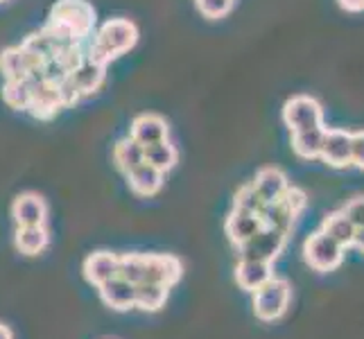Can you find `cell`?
<instances>
[{"label":"cell","instance_id":"obj_27","mask_svg":"<svg viewBox=\"0 0 364 339\" xmlns=\"http://www.w3.org/2000/svg\"><path fill=\"white\" fill-rule=\"evenodd\" d=\"M145 161L149 163V166H154L156 170H161L163 174H166L179 163V149L174 147L170 141L147 145L145 147Z\"/></svg>","mask_w":364,"mask_h":339},{"label":"cell","instance_id":"obj_24","mask_svg":"<svg viewBox=\"0 0 364 339\" xmlns=\"http://www.w3.org/2000/svg\"><path fill=\"white\" fill-rule=\"evenodd\" d=\"M114 163H116V168L127 177V174L138 168L141 163H145V147L134 141L132 136L127 138H120V141L116 143L114 147Z\"/></svg>","mask_w":364,"mask_h":339},{"label":"cell","instance_id":"obj_25","mask_svg":"<svg viewBox=\"0 0 364 339\" xmlns=\"http://www.w3.org/2000/svg\"><path fill=\"white\" fill-rule=\"evenodd\" d=\"M170 290L168 285H159V283H143L136 285V308L143 312H159L163 310V306L168 303L170 298Z\"/></svg>","mask_w":364,"mask_h":339},{"label":"cell","instance_id":"obj_36","mask_svg":"<svg viewBox=\"0 0 364 339\" xmlns=\"http://www.w3.org/2000/svg\"><path fill=\"white\" fill-rule=\"evenodd\" d=\"M0 3H7V0H0Z\"/></svg>","mask_w":364,"mask_h":339},{"label":"cell","instance_id":"obj_9","mask_svg":"<svg viewBox=\"0 0 364 339\" xmlns=\"http://www.w3.org/2000/svg\"><path fill=\"white\" fill-rule=\"evenodd\" d=\"M43 61L34 57L23 45H11L0 53V72L5 80H28L36 68H41Z\"/></svg>","mask_w":364,"mask_h":339},{"label":"cell","instance_id":"obj_26","mask_svg":"<svg viewBox=\"0 0 364 339\" xmlns=\"http://www.w3.org/2000/svg\"><path fill=\"white\" fill-rule=\"evenodd\" d=\"M25 50H30V53L34 55V57H39L41 61H48V59H53V57H57L59 55V50L64 48L59 43V39L57 36L50 32V30H39V32H34V34H30L28 39H25L23 43H21Z\"/></svg>","mask_w":364,"mask_h":339},{"label":"cell","instance_id":"obj_12","mask_svg":"<svg viewBox=\"0 0 364 339\" xmlns=\"http://www.w3.org/2000/svg\"><path fill=\"white\" fill-rule=\"evenodd\" d=\"M11 217L16 226H43L48 220V204L36 193H21L11 202Z\"/></svg>","mask_w":364,"mask_h":339},{"label":"cell","instance_id":"obj_2","mask_svg":"<svg viewBox=\"0 0 364 339\" xmlns=\"http://www.w3.org/2000/svg\"><path fill=\"white\" fill-rule=\"evenodd\" d=\"M95 21V9L86 0H57V5L50 9L46 30L53 32L59 43L66 48L84 41L93 32Z\"/></svg>","mask_w":364,"mask_h":339},{"label":"cell","instance_id":"obj_7","mask_svg":"<svg viewBox=\"0 0 364 339\" xmlns=\"http://www.w3.org/2000/svg\"><path fill=\"white\" fill-rule=\"evenodd\" d=\"M287 244V235L269 229V226H262V229L247 240L242 247H237V258L242 260H260V262H274L281 258Z\"/></svg>","mask_w":364,"mask_h":339},{"label":"cell","instance_id":"obj_10","mask_svg":"<svg viewBox=\"0 0 364 339\" xmlns=\"http://www.w3.org/2000/svg\"><path fill=\"white\" fill-rule=\"evenodd\" d=\"M321 161L331 168L353 166V134L344 129H326Z\"/></svg>","mask_w":364,"mask_h":339},{"label":"cell","instance_id":"obj_14","mask_svg":"<svg viewBox=\"0 0 364 339\" xmlns=\"http://www.w3.org/2000/svg\"><path fill=\"white\" fill-rule=\"evenodd\" d=\"M97 292H100V298H102V303L111 310L127 312L136 308V285L124 281L122 276H116V279L100 285Z\"/></svg>","mask_w":364,"mask_h":339},{"label":"cell","instance_id":"obj_4","mask_svg":"<svg viewBox=\"0 0 364 339\" xmlns=\"http://www.w3.org/2000/svg\"><path fill=\"white\" fill-rule=\"evenodd\" d=\"M290 301H292V285L287 279H281V276H272V279L258 287L254 292V315L256 319L272 323L276 319H281L287 308H290Z\"/></svg>","mask_w":364,"mask_h":339},{"label":"cell","instance_id":"obj_22","mask_svg":"<svg viewBox=\"0 0 364 339\" xmlns=\"http://www.w3.org/2000/svg\"><path fill=\"white\" fill-rule=\"evenodd\" d=\"M321 231L326 235H331L335 242H340L344 249L353 247L355 242V233H358V226L346 217L344 210H335L328 212L321 222Z\"/></svg>","mask_w":364,"mask_h":339},{"label":"cell","instance_id":"obj_30","mask_svg":"<svg viewBox=\"0 0 364 339\" xmlns=\"http://www.w3.org/2000/svg\"><path fill=\"white\" fill-rule=\"evenodd\" d=\"M195 5L202 11V16L218 21V18H224L233 9V0H195Z\"/></svg>","mask_w":364,"mask_h":339},{"label":"cell","instance_id":"obj_23","mask_svg":"<svg viewBox=\"0 0 364 339\" xmlns=\"http://www.w3.org/2000/svg\"><path fill=\"white\" fill-rule=\"evenodd\" d=\"M323 138H326V129L323 127L292 131V149H294V154L299 158H306V161L321 158Z\"/></svg>","mask_w":364,"mask_h":339},{"label":"cell","instance_id":"obj_20","mask_svg":"<svg viewBox=\"0 0 364 339\" xmlns=\"http://www.w3.org/2000/svg\"><path fill=\"white\" fill-rule=\"evenodd\" d=\"M163 177H166V174L145 161L127 174V181H129L132 193H136L138 197H154L163 188Z\"/></svg>","mask_w":364,"mask_h":339},{"label":"cell","instance_id":"obj_13","mask_svg":"<svg viewBox=\"0 0 364 339\" xmlns=\"http://www.w3.org/2000/svg\"><path fill=\"white\" fill-rule=\"evenodd\" d=\"M118 267H120V256L118 254H114V251H95V254L86 256L82 271H84L86 281H89L91 285H95V287H100V285H105L107 281L116 279Z\"/></svg>","mask_w":364,"mask_h":339},{"label":"cell","instance_id":"obj_3","mask_svg":"<svg viewBox=\"0 0 364 339\" xmlns=\"http://www.w3.org/2000/svg\"><path fill=\"white\" fill-rule=\"evenodd\" d=\"M136 43H138V28L129 18H109L97 30L93 45L89 50V57L107 66L109 61L129 53Z\"/></svg>","mask_w":364,"mask_h":339},{"label":"cell","instance_id":"obj_8","mask_svg":"<svg viewBox=\"0 0 364 339\" xmlns=\"http://www.w3.org/2000/svg\"><path fill=\"white\" fill-rule=\"evenodd\" d=\"M283 122L290 131L323 127V109L315 97L310 95H296L290 97L283 107Z\"/></svg>","mask_w":364,"mask_h":339},{"label":"cell","instance_id":"obj_18","mask_svg":"<svg viewBox=\"0 0 364 339\" xmlns=\"http://www.w3.org/2000/svg\"><path fill=\"white\" fill-rule=\"evenodd\" d=\"M170 127L168 122L161 116H154V113H143V116H136L132 127H129V136L134 141H138L143 147L154 145L161 141H168Z\"/></svg>","mask_w":364,"mask_h":339},{"label":"cell","instance_id":"obj_1","mask_svg":"<svg viewBox=\"0 0 364 339\" xmlns=\"http://www.w3.org/2000/svg\"><path fill=\"white\" fill-rule=\"evenodd\" d=\"M118 276L134 285L159 283L174 287L183 276V262L172 254H122Z\"/></svg>","mask_w":364,"mask_h":339},{"label":"cell","instance_id":"obj_21","mask_svg":"<svg viewBox=\"0 0 364 339\" xmlns=\"http://www.w3.org/2000/svg\"><path fill=\"white\" fill-rule=\"evenodd\" d=\"M50 244V233L43 226H16L14 247L23 256H39Z\"/></svg>","mask_w":364,"mask_h":339},{"label":"cell","instance_id":"obj_6","mask_svg":"<svg viewBox=\"0 0 364 339\" xmlns=\"http://www.w3.org/2000/svg\"><path fill=\"white\" fill-rule=\"evenodd\" d=\"M344 251L346 249L340 242H335L331 235L317 231L304 242V260L308 262L310 269L326 274V271H335L342 265Z\"/></svg>","mask_w":364,"mask_h":339},{"label":"cell","instance_id":"obj_31","mask_svg":"<svg viewBox=\"0 0 364 339\" xmlns=\"http://www.w3.org/2000/svg\"><path fill=\"white\" fill-rule=\"evenodd\" d=\"M342 210L346 212V217L353 222L358 229H364V195L362 197H353Z\"/></svg>","mask_w":364,"mask_h":339},{"label":"cell","instance_id":"obj_11","mask_svg":"<svg viewBox=\"0 0 364 339\" xmlns=\"http://www.w3.org/2000/svg\"><path fill=\"white\" fill-rule=\"evenodd\" d=\"M64 107L66 104H64V99H61L59 86L50 84V82H34L32 99H30V107H28V113L32 118L50 120V118H55Z\"/></svg>","mask_w":364,"mask_h":339},{"label":"cell","instance_id":"obj_32","mask_svg":"<svg viewBox=\"0 0 364 339\" xmlns=\"http://www.w3.org/2000/svg\"><path fill=\"white\" fill-rule=\"evenodd\" d=\"M353 166L364 170V131L353 134Z\"/></svg>","mask_w":364,"mask_h":339},{"label":"cell","instance_id":"obj_15","mask_svg":"<svg viewBox=\"0 0 364 339\" xmlns=\"http://www.w3.org/2000/svg\"><path fill=\"white\" fill-rule=\"evenodd\" d=\"M105 75H107V66L86 55L82 64L68 75V80L75 86V91L80 93V97H86V95H93L100 86H102Z\"/></svg>","mask_w":364,"mask_h":339},{"label":"cell","instance_id":"obj_29","mask_svg":"<svg viewBox=\"0 0 364 339\" xmlns=\"http://www.w3.org/2000/svg\"><path fill=\"white\" fill-rule=\"evenodd\" d=\"M262 206H265V202H262L260 195L256 193L254 183H245L233 197V208H237V210H247V212H256V215H260Z\"/></svg>","mask_w":364,"mask_h":339},{"label":"cell","instance_id":"obj_19","mask_svg":"<svg viewBox=\"0 0 364 339\" xmlns=\"http://www.w3.org/2000/svg\"><path fill=\"white\" fill-rule=\"evenodd\" d=\"M251 183H254L256 193L260 195V199L265 204L279 202V199H283V195L290 190V181H287L285 172L279 170V168H262V170H258Z\"/></svg>","mask_w":364,"mask_h":339},{"label":"cell","instance_id":"obj_28","mask_svg":"<svg viewBox=\"0 0 364 339\" xmlns=\"http://www.w3.org/2000/svg\"><path fill=\"white\" fill-rule=\"evenodd\" d=\"M32 80H5L3 84V99L5 104L16 109V111H28L30 99H32Z\"/></svg>","mask_w":364,"mask_h":339},{"label":"cell","instance_id":"obj_5","mask_svg":"<svg viewBox=\"0 0 364 339\" xmlns=\"http://www.w3.org/2000/svg\"><path fill=\"white\" fill-rule=\"evenodd\" d=\"M306 204H308L306 193L299 190V188H294V185H290V190L283 195V199L262 206V210H260L262 224L269 226V229L281 231V233H285L287 237H290L292 231H294V224H296L301 212H304Z\"/></svg>","mask_w":364,"mask_h":339},{"label":"cell","instance_id":"obj_33","mask_svg":"<svg viewBox=\"0 0 364 339\" xmlns=\"http://www.w3.org/2000/svg\"><path fill=\"white\" fill-rule=\"evenodd\" d=\"M346 11H364V0H337Z\"/></svg>","mask_w":364,"mask_h":339},{"label":"cell","instance_id":"obj_16","mask_svg":"<svg viewBox=\"0 0 364 339\" xmlns=\"http://www.w3.org/2000/svg\"><path fill=\"white\" fill-rule=\"evenodd\" d=\"M262 217L256 215V212H247V210H237L233 208L227 217V224H224V231H227L229 240L235 247H242L247 240H251L260 229H262Z\"/></svg>","mask_w":364,"mask_h":339},{"label":"cell","instance_id":"obj_17","mask_svg":"<svg viewBox=\"0 0 364 339\" xmlns=\"http://www.w3.org/2000/svg\"><path fill=\"white\" fill-rule=\"evenodd\" d=\"M274 276L272 262H260V260H242L237 258L235 265V283L240 290L254 294L258 287L265 285Z\"/></svg>","mask_w":364,"mask_h":339},{"label":"cell","instance_id":"obj_35","mask_svg":"<svg viewBox=\"0 0 364 339\" xmlns=\"http://www.w3.org/2000/svg\"><path fill=\"white\" fill-rule=\"evenodd\" d=\"M353 247H358L362 254H364V229H358V233H355V242H353Z\"/></svg>","mask_w":364,"mask_h":339},{"label":"cell","instance_id":"obj_34","mask_svg":"<svg viewBox=\"0 0 364 339\" xmlns=\"http://www.w3.org/2000/svg\"><path fill=\"white\" fill-rule=\"evenodd\" d=\"M0 339H14V333H11V328L3 321H0Z\"/></svg>","mask_w":364,"mask_h":339}]
</instances>
